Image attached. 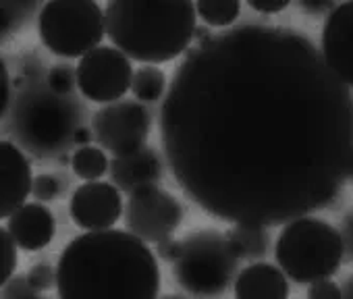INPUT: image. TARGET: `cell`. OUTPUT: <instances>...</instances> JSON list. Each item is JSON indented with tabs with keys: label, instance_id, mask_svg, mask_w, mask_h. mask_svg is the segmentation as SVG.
I'll return each instance as SVG.
<instances>
[{
	"label": "cell",
	"instance_id": "cell-1",
	"mask_svg": "<svg viewBox=\"0 0 353 299\" xmlns=\"http://www.w3.org/2000/svg\"><path fill=\"white\" fill-rule=\"evenodd\" d=\"M166 167L231 225L281 227L328 208L353 167V92L299 30L243 23L196 44L160 108Z\"/></svg>",
	"mask_w": 353,
	"mask_h": 299
},
{
	"label": "cell",
	"instance_id": "cell-2",
	"mask_svg": "<svg viewBox=\"0 0 353 299\" xmlns=\"http://www.w3.org/2000/svg\"><path fill=\"white\" fill-rule=\"evenodd\" d=\"M59 299H158L160 266L150 245L123 229L81 233L57 264Z\"/></svg>",
	"mask_w": 353,
	"mask_h": 299
},
{
	"label": "cell",
	"instance_id": "cell-3",
	"mask_svg": "<svg viewBox=\"0 0 353 299\" xmlns=\"http://www.w3.org/2000/svg\"><path fill=\"white\" fill-rule=\"evenodd\" d=\"M104 15L106 36L114 48L141 65L185 56L196 40L198 11L190 0H110Z\"/></svg>",
	"mask_w": 353,
	"mask_h": 299
},
{
	"label": "cell",
	"instance_id": "cell-4",
	"mask_svg": "<svg viewBox=\"0 0 353 299\" xmlns=\"http://www.w3.org/2000/svg\"><path fill=\"white\" fill-rule=\"evenodd\" d=\"M345 258L343 237L336 227L322 218L301 216L283 225L274 243L279 268L297 285L332 278Z\"/></svg>",
	"mask_w": 353,
	"mask_h": 299
},
{
	"label": "cell",
	"instance_id": "cell-5",
	"mask_svg": "<svg viewBox=\"0 0 353 299\" xmlns=\"http://www.w3.org/2000/svg\"><path fill=\"white\" fill-rule=\"evenodd\" d=\"M13 135L38 158H54L73 143L79 125V106L48 87L23 90L13 106Z\"/></svg>",
	"mask_w": 353,
	"mask_h": 299
},
{
	"label": "cell",
	"instance_id": "cell-6",
	"mask_svg": "<svg viewBox=\"0 0 353 299\" xmlns=\"http://www.w3.org/2000/svg\"><path fill=\"white\" fill-rule=\"evenodd\" d=\"M239 260L231 251L223 231L196 229L181 239L172 262L174 280L183 291L212 299L221 297L237 278Z\"/></svg>",
	"mask_w": 353,
	"mask_h": 299
},
{
	"label": "cell",
	"instance_id": "cell-7",
	"mask_svg": "<svg viewBox=\"0 0 353 299\" xmlns=\"http://www.w3.org/2000/svg\"><path fill=\"white\" fill-rule=\"evenodd\" d=\"M38 34L57 56L83 59L106 36L104 9L94 0H50L40 7Z\"/></svg>",
	"mask_w": 353,
	"mask_h": 299
},
{
	"label": "cell",
	"instance_id": "cell-8",
	"mask_svg": "<svg viewBox=\"0 0 353 299\" xmlns=\"http://www.w3.org/2000/svg\"><path fill=\"white\" fill-rule=\"evenodd\" d=\"M94 139L112 158L133 154L145 145L152 131V112L137 100H119L92 116Z\"/></svg>",
	"mask_w": 353,
	"mask_h": 299
},
{
	"label": "cell",
	"instance_id": "cell-9",
	"mask_svg": "<svg viewBox=\"0 0 353 299\" xmlns=\"http://www.w3.org/2000/svg\"><path fill=\"white\" fill-rule=\"evenodd\" d=\"M185 210L181 202L170 192L152 185L137 189L129 196L125 204V227L137 239L150 243H160L170 239L172 233L181 227Z\"/></svg>",
	"mask_w": 353,
	"mask_h": 299
},
{
	"label": "cell",
	"instance_id": "cell-10",
	"mask_svg": "<svg viewBox=\"0 0 353 299\" xmlns=\"http://www.w3.org/2000/svg\"><path fill=\"white\" fill-rule=\"evenodd\" d=\"M77 87L96 104L119 102L133 81L131 59L114 46H98L77 63Z\"/></svg>",
	"mask_w": 353,
	"mask_h": 299
},
{
	"label": "cell",
	"instance_id": "cell-11",
	"mask_svg": "<svg viewBox=\"0 0 353 299\" xmlns=\"http://www.w3.org/2000/svg\"><path fill=\"white\" fill-rule=\"evenodd\" d=\"M69 214L71 220L88 233L114 229V225L125 214L123 196L112 183H104V181L81 183L71 196Z\"/></svg>",
	"mask_w": 353,
	"mask_h": 299
},
{
	"label": "cell",
	"instance_id": "cell-12",
	"mask_svg": "<svg viewBox=\"0 0 353 299\" xmlns=\"http://www.w3.org/2000/svg\"><path fill=\"white\" fill-rule=\"evenodd\" d=\"M320 52L330 71L353 90V0L336 5L324 17Z\"/></svg>",
	"mask_w": 353,
	"mask_h": 299
},
{
	"label": "cell",
	"instance_id": "cell-13",
	"mask_svg": "<svg viewBox=\"0 0 353 299\" xmlns=\"http://www.w3.org/2000/svg\"><path fill=\"white\" fill-rule=\"evenodd\" d=\"M0 177H3V192H0V216L11 218L21 206L28 204V198L34 187L32 167L23 150L15 143L5 139L0 143Z\"/></svg>",
	"mask_w": 353,
	"mask_h": 299
},
{
	"label": "cell",
	"instance_id": "cell-14",
	"mask_svg": "<svg viewBox=\"0 0 353 299\" xmlns=\"http://www.w3.org/2000/svg\"><path fill=\"white\" fill-rule=\"evenodd\" d=\"M164 173V165L160 154L152 145H143L141 150L127 156H119L110 161V183L121 192L131 196L137 189L158 185Z\"/></svg>",
	"mask_w": 353,
	"mask_h": 299
},
{
	"label": "cell",
	"instance_id": "cell-15",
	"mask_svg": "<svg viewBox=\"0 0 353 299\" xmlns=\"http://www.w3.org/2000/svg\"><path fill=\"white\" fill-rule=\"evenodd\" d=\"M23 251H40L48 247L57 235V218L52 210L40 202H28L21 206L5 227Z\"/></svg>",
	"mask_w": 353,
	"mask_h": 299
},
{
	"label": "cell",
	"instance_id": "cell-16",
	"mask_svg": "<svg viewBox=\"0 0 353 299\" xmlns=\"http://www.w3.org/2000/svg\"><path fill=\"white\" fill-rule=\"evenodd\" d=\"M235 299H289V278L274 264L252 262L235 278Z\"/></svg>",
	"mask_w": 353,
	"mask_h": 299
},
{
	"label": "cell",
	"instance_id": "cell-17",
	"mask_svg": "<svg viewBox=\"0 0 353 299\" xmlns=\"http://www.w3.org/2000/svg\"><path fill=\"white\" fill-rule=\"evenodd\" d=\"M225 237L229 241L231 251L237 256V260H252L262 262L266 254L270 251V233L268 227L260 225H231L229 231H225Z\"/></svg>",
	"mask_w": 353,
	"mask_h": 299
},
{
	"label": "cell",
	"instance_id": "cell-18",
	"mask_svg": "<svg viewBox=\"0 0 353 299\" xmlns=\"http://www.w3.org/2000/svg\"><path fill=\"white\" fill-rule=\"evenodd\" d=\"M168 92V79L164 71L156 65H141L133 73L131 94L141 104H156Z\"/></svg>",
	"mask_w": 353,
	"mask_h": 299
},
{
	"label": "cell",
	"instance_id": "cell-19",
	"mask_svg": "<svg viewBox=\"0 0 353 299\" xmlns=\"http://www.w3.org/2000/svg\"><path fill=\"white\" fill-rule=\"evenodd\" d=\"M71 169L83 181H100L110 171V161L100 145H81L71 156Z\"/></svg>",
	"mask_w": 353,
	"mask_h": 299
},
{
	"label": "cell",
	"instance_id": "cell-20",
	"mask_svg": "<svg viewBox=\"0 0 353 299\" xmlns=\"http://www.w3.org/2000/svg\"><path fill=\"white\" fill-rule=\"evenodd\" d=\"M198 17L206 28H231L241 15L239 0H198Z\"/></svg>",
	"mask_w": 353,
	"mask_h": 299
},
{
	"label": "cell",
	"instance_id": "cell-21",
	"mask_svg": "<svg viewBox=\"0 0 353 299\" xmlns=\"http://www.w3.org/2000/svg\"><path fill=\"white\" fill-rule=\"evenodd\" d=\"M38 9V3L34 0H3L0 3V32H3V38L17 34L34 15V11Z\"/></svg>",
	"mask_w": 353,
	"mask_h": 299
},
{
	"label": "cell",
	"instance_id": "cell-22",
	"mask_svg": "<svg viewBox=\"0 0 353 299\" xmlns=\"http://www.w3.org/2000/svg\"><path fill=\"white\" fill-rule=\"evenodd\" d=\"M65 189H67V179L59 177L54 173H42V175L34 177L32 196L40 204H48V202H54L57 198H61Z\"/></svg>",
	"mask_w": 353,
	"mask_h": 299
},
{
	"label": "cell",
	"instance_id": "cell-23",
	"mask_svg": "<svg viewBox=\"0 0 353 299\" xmlns=\"http://www.w3.org/2000/svg\"><path fill=\"white\" fill-rule=\"evenodd\" d=\"M46 85L50 92H54L59 96H69L77 85V69H73L71 65L50 67L48 75H46Z\"/></svg>",
	"mask_w": 353,
	"mask_h": 299
},
{
	"label": "cell",
	"instance_id": "cell-24",
	"mask_svg": "<svg viewBox=\"0 0 353 299\" xmlns=\"http://www.w3.org/2000/svg\"><path fill=\"white\" fill-rule=\"evenodd\" d=\"M28 280L30 285L38 291V293H44V291H50L57 287L59 282V272L54 270V266L48 262V260H40L36 264L30 266L28 270Z\"/></svg>",
	"mask_w": 353,
	"mask_h": 299
},
{
	"label": "cell",
	"instance_id": "cell-25",
	"mask_svg": "<svg viewBox=\"0 0 353 299\" xmlns=\"http://www.w3.org/2000/svg\"><path fill=\"white\" fill-rule=\"evenodd\" d=\"M3 299H42V295L30 285L28 274H15L3 282Z\"/></svg>",
	"mask_w": 353,
	"mask_h": 299
},
{
	"label": "cell",
	"instance_id": "cell-26",
	"mask_svg": "<svg viewBox=\"0 0 353 299\" xmlns=\"http://www.w3.org/2000/svg\"><path fill=\"white\" fill-rule=\"evenodd\" d=\"M0 241H3V282H7L17 270V243L7 229L0 231Z\"/></svg>",
	"mask_w": 353,
	"mask_h": 299
},
{
	"label": "cell",
	"instance_id": "cell-27",
	"mask_svg": "<svg viewBox=\"0 0 353 299\" xmlns=\"http://www.w3.org/2000/svg\"><path fill=\"white\" fill-rule=\"evenodd\" d=\"M307 299H343V289L332 278H322L307 285Z\"/></svg>",
	"mask_w": 353,
	"mask_h": 299
},
{
	"label": "cell",
	"instance_id": "cell-28",
	"mask_svg": "<svg viewBox=\"0 0 353 299\" xmlns=\"http://www.w3.org/2000/svg\"><path fill=\"white\" fill-rule=\"evenodd\" d=\"M289 0H248V7L260 15H279L289 9Z\"/></svg>",
	"mask_w": 353,
	"mask_h": 299
},
{
	"label": "cell",
	"instance_id": "cell-29",
	"mask_svg": "<svg viewBox=\"0 0 353 299\" xmlns=\"http://www.w3.org/2000/svg\"><path fill=\"white\" fill-rule=\"evenodd\" d=\"M297 7L312 17H326L336 5L332 0H301V3H297Z\"/></svg>",
	"mask_w": 353,
	"mask_h": 299
},
{
	"label": "cell",
	"instance_id": "cell-30",
	"mask_svg": "<svg viewBox=\"0 0 353 299\" xmlns=\"http://www.w3.org/2000/svg\"><path fill=\"white\" fill-rule=\"evenodd\" d=\"M341 237H343V247H345V256L353 262V208L345 212L343 220H341Z\"/></svg>",
	"mask_w": 353,
	"mask_h": 299
},
{
	"label": "cell",
	"instance_id": "cell-31",
	"mask_svg": "<svg viewBox=\"0 0 353 299\" xmlns=\"http://www.w3.org/2000/svg\"><path fill=\"white\" fill-rule=\"evenodd\" d=\"M0 83H3V94H0V112L7 114L9 104H11V75L7 65H0Z\"/></svg>",
	"mask_w": 353,
	"mask_h": 299
},
{
	"label": "cell",
	"instance_id": "cell-32",
	"mask_svg": "<svg viewBox=\"0 0 353 299\" xmlns=\"http://www.w3.org/2000/svg\"><path fill=\"white\" fill-rule=\"evenodd\" d=\"M179 245H181V241H176V239H164V241H160L158 245H156V254L162 258V260H166V262H174V258L179 256Z\"/></svg>",
	"mask_w": 353,
	"mask_h": 299
},
{
	"label": "cell",
	"instance_id": "cell-33",
	"mask_svg": "<svg viewBox=\"0 0 353 299\" xmlns=\"http://www.w3.org/2000/svg\"><path fill=\"white\" fill-rule=\"evenodd\" d=\"M92 139H94V131H92V127H79L77 131H75V135H73V143L77 145V147H81V145H92Z\"/></svg>",
	"mask_w": 353,
	"mask_h": 299
},
{
	"label": "cell",
	"instance_id": "cell-34",
	"mask_svg": "<svg viewBox=\"0 0 353 299\" xmlns=\"http://www.w3.org/2000/svg\"><path fill=\"white\" fill-rule=\"evenodd\" d=\"M343 299H353V276H349V280L343 287Z\"/></svg>",
	"mask_w": 353,
	"mask_h": 299
},
{
	"label": "cell",
	"instance_id": "cell-35",
	"mask_svg": "<svg viewBox=\"0 0 353 299\" xmlns=\"http://www.w3.org/2000/svg\"><path fill=\"white\" fill-rule=\"evenodd\" d=\"M158 299H188V297L185 295H179V293H166V295H162Z\"/></svg>",
	"mask_w": 353,
	"mask_h": 299
},
{
	"label": "cell",
	"instance_id": "cell-36",
	"mask_svg": "<svg viewBox=\"0 0 353 299\" xmlns=\"http://www.w3.org/2000/svg\"><path fill=\"white\" fill-rule=\"evenodd\" d=\"M349 181L353 183V167H351V175H349Z\"/></svg>",
	"mask_w": 353,
	"mask_h": 299
},
{
	"label": "cell",
	"instance_id": "cell-37",
	"mask_svg": "<svg viewBox=\"0 0 353 299\" xmlns=\"http://www.w3.org/2000/svg\"><path fill=\"white\" fill-rule=\"evenodd\" d=\"M42 299H44V297H42Z\"/></svg>",
	"mask_w": 353,
	"mask_h": 299
}]
</instances>
